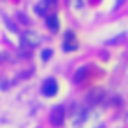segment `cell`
I'll use <instances>...</instances> for the list:
<instances>
[{
	"instance_id": "6da1fadb",
	"label": "cell",
	"mask_w": 128,
	"mask_h": 128,
	"mask_svg": "<svg viewBox=\"0 0 128 128\" xmlns=\"http://www.w3.org/2000/svg\"><path fill=\"white\" fill-rule=\"evenodd\" d=\"M63 119H65V109L62 105H56L53 110H51V116H49V121L53 126H62L63 124Z\"/></svg>"
},
{
	"instance_id": "7a4b0ae2",
	"label": "cell",
	"mask_w": 128,
	"mask_h": 128,
	"mask_svg": "<svg viewBox=\"0 0 128 128\" xmlns=\"http://www.w3.org/2000/svg\"><path fill=\"white\" fill-rule=\"evenodd\" d=\"M58 93V82L56 79H46L42 84V95L44 96H54Z\"/></svg>"
},
{
	"instance_id": "3957f363",
	"label": "cell",
	"mask_w": 128,
	"mask_h": 128,
	"mask_svg": "<svg viewBox=\"0 0 128 128\" xmlns=\"http://www.w3.org/2000/svg\"><path fill=\"white\" fill-rule=\"evenodd\" d=\"M23 42L34 48V46H39L40 37H39V34H35V32H25V34H23Z\"/></svg>"
},
{
	"instance_id": "277c9868",
	"label": "cell",
	"mask_w": 128,
	"mask_h": 128,
	"mask_svg": "<svg viewBox=\"0 0 128 128\" xmlns=\"http://www.w3.org/2000/svg\"><path fill=\"white\" fill-rule=\"evenodd\" d=\"M48 28L51 30V32H58V28H60V23H58V18L53 14V16H48Z\"/></svg>"
},
{
	"instance_id": "5b68a950",
	"label": "cell",
	"mask_w": 128,
	"mask_h": 128,
	"mask_svg": "<svg viewBox=\"0 0 128 128\" xmlns=\"http://www.w3.org/2000/svg\"><path fill=\"white\" fill-rule=\"evenodd\" d=\"M86 74H88V68H86V67H81V68L76 72V76H74V82H81V81L86 77Z\"/></svg>"
},
{
	"instance_id": "8992f818",
	"label": "cell",
	"mask_w": 128,
	"mask_h": 128,
	"mask_svg": "<svg viewBox=\"0 0 128 128\" xmlns=\"http://www.w3.org/2000/svg\"><path fill=\"white\" fill-rule=\"evenodd\" d=\"M46 7H48V2H46V0H42L40 4L35 6V12H37L39 16H46Z\"/></svg>"
},
{
	"instance_id": "52a82bcc",
	"label": "cell",
	"mask_w": 128,
	"mask_h": 128,
	"mask_svg": "<svg viewBox=\"0 0 128 128\" xmlns=\"http://www.w3.org/2000/svg\"><path fill=\"white\" fill-rule=\"evenodd\" d=\"M74 49H77V44H76V42L67 40V42L63 44V51H74Z\"/></svg>"
},
{
	"instance_id": "ba28073f",
	"label": "cell",
	"mask_w": 128,
	"mask_h": 128,
	"mask_svg": "<svg viewBox=\"0 0 128 128\" xmlns=\"http://www.w3.org/2000/svg\"><path fill=\"white\" fill-rule=\"evenodd\" d=\"M51 54H53V51H51V49H44V51H42V60H44V62H48V60L51 58Z\"/></svg>"
},
{
	"instance_id": "9c48e42d",
	"label": "cell",
	"mask_w": 128,
	"mask_h": 128,
	"mask_svg": "<svg viewBox=\"0 0 128 128\" xmlns=\"http://www.w3.org/2000/svg\"><path fill=\"white\" fill-rule=\"evenodd\" d=\"M67 39H74V34H72V32H67V34H65V40H67Z\"/></svg>"
},
{
	"instance_id": "30bf717a",
	"label": "cell",
	"mask_w": 128,
	"mask_h": 128,
	"mask_svg": "<svg viewBox=\"0 0 128 128\" xmlns=\"http://www.w3.org/2000/svg\"><path fill=\"white\" fill-rule=\"evenodd\" d=\"M46 2H48L49 7H51V6H56V0H46Z\"/></svg>"
},
{
	"instance_id": "8fae6325",
	"label": "cell",
	"mask_w": 128,
	"mask_h": 128,
	"mask_svg": "<svg viewBox=\"0 0 128 128\" xmlns=\"http://www.w3.org/2000/svg\"><path fill=\"white\" fill-rule=\"evenodd\" d=\"M82 6V0H77V4H76V7H81Z\"/></svg>"
},
{
	"instance_id": "7c38bea8",
	"label": "cell",
	"mask_w": 128,
	"mask_h": 128,
	"mask_svg": "<svg viewBox=\"0 0 128 128\" xmlns=\"http://www.w3.org/2000/svg\"><path fill=\"white\" fill-rule=\"evenodd\" d=\"M121 2H123V0H118V2H116V6H119V4H121Z\"/></svg>"
}]
</instances>
